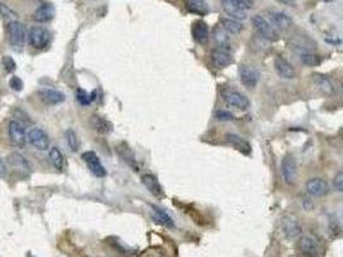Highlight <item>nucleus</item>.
Wrapping results in <instances>:
<instances>
[{
    "instance_id": "f257e3e1",
    "label": "nucleus",
    "mask_w": 343,
    "mask_h": 257,
    "mask_svg": "<svg viewBox=\"0 0 343 257\" xmlns=\"http://www.w3.org/2000/svg\"><path fill=\"white\" fill-rule=\"evenodd\" d=\"M222 9L230 18L244 21L248 17V9L254 6V0H221Z\"/></svg>"
},
{
    "instance_id": "f03ea898",
    "label": "nucleus",
    "mask_w": 343,
    "mask_h": 257,
    "mask_svg": "<svg viewBox=\"0 0 343 257\" xmlns=\"http://www.w3.org/2000/svg\"><path fill=\"white\" fill-rule=\"evenodd\" d=\"M8 31L9 44L16 52L24 50V42H26V27L24 24L18 21H10L6 26Z\"/></svg>"
},
{
    "instance_id": "7ed1b4c3",
    "label": "nucleus",
    "mask_w": 343,
    "mask_h": 257,
    "mask_svg": "<svg viewBox=\"0 0 343 257\" xmlns=\"http://www.w3.org/2000/svg\"><path fill=\"white\" fill-rule=\"evenodd\" d=\"M252 24H254V30L257 31V34H258L261 38H264V39L268 40V42H275V40L279 39L276 30H275L274 27L272 26V24H270L265 17H262V16H254V17H252Z\"/></svg>"
},
{
    "instance_id": "20e7f679",
    "label": "nucleus",
    "mask_w": 343,
    "mask_h": 257,
    "mask_svg": "<svg viewBox=\"0 0 343 257\" xmlns=\"http://www.w3.org/2000/svg\"><path fill=\"white\" fill-rule=\"evenodd\" d=\"M282 179L286 184L292 186L297 179V162L292 154H286L282 161Z\"/></svg>"
},
{
    "instance_id": "39448f33",
    "label": "nucleus",
    "mask_w": 343,
    "mask_h": 257,
    "mask_svg": "<svg viewBox=\"0 0 343 257\" xmlns=\"http://www.w3.org/2000/svg\"><path fill=\"white\" fill-rule=\"evenodd\" d=\"M28 42L32 48L44 49L50 42V34L44 27H32L28 31Z\"/></svg>"
},
{
    "instance_id": "423d86ee",
    "label": "nucleus",
    "mask_w": 343,
    "mask_h": 257,
    "mask_svg": "<svg viewBox=\"0 0 343 257\" xmlns=\"http://www.w3.org/2000/svg\"><path fill=\"white\" fill-rule=\"evenodd\" d=\"M26 139L31 146H35L36 150H49V146H50V140H49L46 132L39 128H30L26 134Z\"/></svg>"
},
{
    "instance_id": "0eeeda50",
    "label": "nucleus",
    "mask_w": 343,
    "mask_h": 257,
    "mask_svg": "<svg viewBox=\"0 0 343 257\" xmlns=\"http://www.w3.org/2000/svg\"><path fill=\"white\" fill-rule=\"evenodd\" d=\"M81 158H82V161H84L85 164H88V168H89L90 172H92L94 176L103 178V176H106V175H107V171H106L104 166L102 164L100 160H99V157L96 156V152H92V150H89V152L82 153Z\"/></svg>"
},
{
    "instance_id": "6e6552de",
    "label": "nucleus",
    "mask_w": 343,
    "mask_h": 257,
    "mask_svg": "<svg viewBox=\"0 0 343 257\" xmlns=\"http://www.w3.org/2000/svg\"><path fill=\"white\" fill-rule=\"evenodd\" d=\"M239 78L246 88H254L258 84L260 72L251 64H240L239 66Z\"/></svg>"
},
{
    "instance_id": "1a4fd4ad",
    "label": "nucleus",
    "mask_w": 343,
    "mask_h": 257,
    "mask_svg": "<svg viewBox=\"0 0 343 257\" xmlns=\"http://www.w3.org/2000/svg\"><path fill=\"white\" fill-rule=\"evenodd\" d=\"M8 134L13 146L21 148V146H24L26 144V132H24V126L20 122H17V121H10L9 122Z\"/></svg>"
},
{
    "instance_id": "9d476101",
    "label": "nucleus",
    "mask_w": 343,
    "mask_h": 257,
    "mask_svg": "<svg viewBox=\"0 0 343 257\" xmlns=\"http://www.w3.org/2000/svg\"><path fill=\"white\" fill-rule=\"evenodd\" d=\"M306 190L312 197H322V196L328 194L329 186L322 178H311L306 182Z\"/></svg>"
},
{
    "instance_id": "9b49d317",
    "label": "nucleus",
    "mask_w": 343,
    "mask_h": 257,
    "mask_svg": "<svg viewBox=\"0 0 343 257\" xmlns=\"http://www.w3.org/2000/svg\"><path fill=\"white\" fill-rule=\"evenodd\" d=\"M224 100L228 106L238 110H247L250 107V100L244 94L239 93V92H225L224 93Z\"/></svg>"
},
{
    "instance_id": "f8f14e48",
    "label": "nucleus",
    "mask_w": 343,
    "mask_h": 257,
    "mask_svg": "<svg viewBox=\"0 0 343 257\" xmlns=\"http://www.w3.org/2000/svg\"><path fill=\"white\" fill-rule=\"evenodd\" d=\"M268 20L270 24L274 28H279V30H288L293 24L292 18L286 13L280 12V10H272L268 13Z\"/></svg>"
},
{
    "instance_id": "ddd939ff",
    "label": "nucleus",
    "mask_w": 343,
    "mask_h": 257,
    "mask_svg": "<svg viewBox=\"0 0 343 257\" xmlns=\"http://www.w3.org/2000/svg\"><path fill=\"white\" fill-rule=\"evenodd\" d=\"M39 98L42 102H44L45 104L49 106H56L60 104V103L64 102V94L60 93V90L56 89H49V88H45V89L39 90Z\"/></svg>"
},
{
    "instance_id": "4468645a",
    "label": "nucleus",
    "mask_w": 343,
    "mask_h": 257,
    "mask_svg": "<svg viewBox=\"0 0 343 257\" xmlns=\"http://www.w3.org/2000/svg\"><path fill=\"white\" fill-rule=\"evenodd\" d=\"M274 64H275V70H276L278 75L280 76V78H286V80L294 78V76H296L294 67H293L292 64L286 60V58L278 56V57L275 58Z\"/></svg>"
},
{
    "instance_id": "2eb2a0df",
    "label": "nucleus",
    "mask_w": 343,
    "mask_h": 257,
    "mask_svg": "<svg viewBox=\"0 0 343 257\" xmlns=\"http://www.w3.org/2000/svg\"><path fill=\"white\" fill-rule=\"evenodd\" d=\"M211 60L212 64L216 67V68H225V67L230 66L233 63V57L228 53L224 49H216L211 53Z\"/></svg>"
},
{
    "instance_id": "dca6fc26",
    "label": "nucleus",
    "mask_w": 343,
    "mask_h": 257,
    "mask_svg": "<svg viewBox=\"0 0 343 257\" xmlns=\"http://www.w3.org/2000/svg\"><path fill=\"white\" fill-rule=\"evenodd\" d=\"M8 162L18 172L24 174V175L30 172V164H28L27 160L24 158V156H22L21 153H10L8 157Z\"/></svg>"
},
{
    "instance_id": "f3484780",
    "label": "nucleus",
    "mask_w": 343,
    "mask_h": 257,
    "mask_svg": "<svg viewBox=\"0 0 343 257\" xmlns=\"http://www.w3.org/2000/svg\"><path fill=\"white\" fill-rule=\"evenodd\" d=\"M54 14H56V9H54L53 4L45 3L36 9L35 13H34V20L36 22H40V24H45V22L52 21Z\"/></svg>"
},
{
    "instance_id": "a211bd4d",
    "label": "nucleus",
    "mask_w": 343,
    "mask_h": 257,
    "mask_svg": "<svg viewBox=\"0 0 343 257\" xmlns=\"http://www.w3.org/2000/svg\"><path fill=\"white\" fill-rule=\"evenodd\" d=\"M142 182L144 184L148 190H150V194H153L154 197H162L164 196V189H162L161 184L158 182L157 178L152 174H146L142 176Z\"/></svg>"
},
{
    "instance_id": "6ab92c4d",
    "label": "nucleus",
    "mask_w": 343,
    "mask_h": 257,
    "mask_svg": "<svg viewBox=\"0 0 343 257\" xmlns=\"http://www.w3.org/2000/svg\"><path fill=\"white\" fill-rule=\"evenodd\" d=\"M89 124L92 130H96V132H100V134H110V132H112V128H114V126H112V124L110 121L98 116V114H92L90 117Z\"/></svg>"
},
{
    "instance_id": "aec40b11",
    "label": "nucleus",
    "mask_w": 343,
    "mask_h": 257,
    "mask_svg": "<svg viewBox=\"0 0 343 257\" xmlns=\"http://www.w3.org/2000/svg\"><path fill=\"white\" fill-rule=\"evenodd\" d=\"M300 248L304 254H310V256H318L319 254V243L311 236H304L300 242Z\"/></svg>"
},
{
    "instance_id": "412c9836",
    "label": "nucleus",
    "mask_w": 343,
    "mask_h": 257,
    "mask_svg": "<svg viewBox=\"0 0 343 257\" xmlns=\"http://www.w3.org/2000/svg\"><path fill=\"white\" fill-rule=\"evenodd\" d=\"M192 34H193L194 40L200 44H204V42L208 40L210 31L208 26H207L206 22L203 21H197L194 22L193 28H192Z\"/></svg>"
},
{
    "instance_id": "4be33fe9",
    "label": "nucleus",
    "mask_w": 343,
    "mask_h": 257,
    "mask_svg": "<svg viewBox=\"0 0 343 257\" xmlns=\"http://www.w3.org/2000/svg\"><path fill=\"white\" fill-rule=\"evenodd\" d=\"M282 225H283L284 234H286L290 240H294V238H297V236L301 234V228H300L298 222H294L293 218H286L283 220V222H282Z\"/></svg>"
},
{
    "instance_id": "5701e85b",
    "label": "nucleus",
    "mask_w": 343,
    "mask_h": 257,
    "mask_svg": "<svg viewBox=\"0 0 343 257\" xmlns=\"http://www.w3.org/2000/svg\"><path fill=\"white\" fill-rule=\"evenodd\" d=\"M117 152H118L120 157L126 162V164L130 166V168H134L135 171H138V166H136V160H135L134 153L132 152V150L128 148V146H126L125 143L120 144L117 146Z\"/></svg>"
},
{
    "instance_id": "b1692460",
    "label": "nucleus",
    "mask_w": 343,
    "mask_h": 257,
    "mask_svg": "<svg viewBox=\"0 0 343 257\" xmlns=\"http://www.w3.org/2000/svg\"><path fill=\"white\" fill-rule=\"evenodd\" d=\"M150 216H152V218L156 222H157V224L164 225V226H168V228L174 226L172 218H171L168 214L164 212V211L157 208V207L150 206Z\"/></svg>"
},
{
    "instance_id": "393cba45",
    "label": "nucleus",
    "mask_w": 343,
    "mask_h": 257,
    "mask_svg": "<svg viewBox=\"0 0 343 257\" xmlns=\"http://www.w3.org/2000/svg\"><path fill=\"white\" fill-rule=\"evenodd\" d=\"M185 6L190 13L196 14L204 16L208 13V6H207L206 0H186Z\"/></svg>"
},
{
    "instance_id": "a878e982",
    "label": "nucleus",
    "mask_w": 343,
    "mask_h": 257,
    "mask_svg": "<svg viewBox=\"0 0 343 257\" xmlns=\"http://www.w3.org/2000/svg\"><path fill=\"white\" fill-rule=\"evenodd\" d=\"M315 84H316V86L319 88V90L322 94H326V96H333V94H334L333 82H332L330 78H326V76H315Z\"/></svg>"
},
{
    "instance_id": "bb28decb",
    "label": "nucleus",
    "mask_w": 343,
    "mask_h": 257,
    "mask_svg": "<svg viewBox=\"0 0 343 257\" xmlns=\"http://www.w3.org/2000/svg\"><path fill=\"white\" fill-rule=\"evenodd\" d=\"M49 158H50V162L58 171L64 170V166H66L64 157H63L62 152L58 150L57 146H52L49 150Z\"/></svg>"
},
{
    "instance_id": "cd10ccee",
    "label": "nucleus",
    "mask_w": 343,
    "mask_h": 257,
    "mask_svg": "<svg viewBox=\"0 0 343 257\" xmlns=\"http://www.w3.org/2000/svg\"><path fill=\"white\" fill-rule=\"evenodd\" d=\"M214 40L221 49L229 46V34L224 30V27L221 24H218L214 28Z\"/></svg>"
},
{
    "instance_id": "c85d7f7f",
    "label": "nucleus",
    "mask_w": 343,
    "mask_h": 257,
    "mask_svg": "<svg viewBox=\"0 0 343 257\" xmlns=\"http://www.w3.org/2000/svg\"><path fill=\"white\" fill-rule=\"evenodd\" d=\"M226 140L229 142L232 146H234L238 150H240V152L246 153V154H248V153L251 152V146L248 144V142H246L243 138L238 136V135H234V134H230L226 136Z\"/></svg>"
},
{
    "instance_id": "c756f323",
    "label": "nucleus",
    "mask_w": 343,
    "mask_h": 257,
    "mask_svg": "<svg viewBox=\"0 0 343 257\" xmlns=\"http://www.w3.org/2000/svg\"><path fill=\"white\" fill-rule=\"evenodd\" d=\"M221 26L224 27V30L228 34H233V35H236V34L243 31V24L239 21H236V20H233V18L232 20H222Z\"/></svg>"
},
{
    "instance_id": "7c9ffc66",
    "label": "nucleus",
    "mask_w": 343,
    "mask_h": 257,
    "mask_svg": "<svg viewBox=\"0 0 343 257\" xmlns=\"http://www.w3.org/2000/svg\"><path fill=\"white\" fill-rule=\"evenodd\" d=\"M300 60H301V62L304 63V64L310 67L319 66L320 63H322V60H320L319 56L312 53H308V52H304V53L300 54Z\"/></svg>"
},
{
    "instance_id": "2f4dec72",
    "label": "nucleus",
    "mask_w": 343,
    "mask_h": 257,
    "mask_svg": "<svg viewBox=\"0 0 343 257\" xmlns=\"http://www.w3.org/2000/svg\"><path fill=\"white\" fill-rule=\"evenodd\" d=\"M66 140L67 144H68V148L72 150V152H78V139L76 132L72 130V128H68L66 132Z\"/></svg>"
},
{
    "instance_id": "473e14b6",
    "label": "nucleus",
    "mask_w": 343,
    "mask_h": 257,
    "mask_svg": "<svg viewBox=\"0 0 343 257\" xmlns=\"http://www.w3.org/2000/svg\"><path fill=\"white\" fill-rule=\"evenodd\" d=\"M76 99H78V102L80 103L81 106H89L90 103H92L90 96L82 89H78V92H76Z\"/></svg>"
},
{
    "instance_id": "72a5a7b5",
    "label": "nucleus",
    "mask_w": 343,
    "mask_h": 257,
    "mask_svg": "<svg viewBox=\"0 0 343 257\" xmlns=\"http://www.w3.org/2000/svg\"><path fill=\"white\" fill-rule=\"evenodd\" d=\"M333 186H334V189L337 192H343V172L342 171H340V172L334 176V179H333Z\"/></svg>"
},
{
    "instance_id": "f704fd0d",
    "label": "nucleus",
    "mask_w": 343,
    "mask_h": 257,
    "mask_svg": "<svg viewBox=\"0 0 343 257\" xmlns=\"http://www.w3.org/2000/svg\"><path fill=\"white\" fill-rule=\"evenodd\" d=\"M3 66L6 67V70L8 72H13L16 70V67H17V64H16L13 58H10L9 56H6V57H3Z\"/></svg>"
},
{
    "instance_id": "c9c22d12",
    "label": "nucleus",
    "mask_w": 343,
    "mask_h": 257,
    "mask_svg": "<svg viewBox=\"0 0 343 257\" xmlns=\"http://www.w3.org/2000/svg\"><path fill=\"white\" fill-rule=\"evenodd\" d=\"M216 117H218V120H220V121L234 120V114H230L229 111H225V110H220V111L216 112Z\"/></svg>"
},
{
    "instance_id": "e433bc0d",
    "label": "nucleus",
    "mask_w": 343,
    "mask_h": 257,
    "mask_svg": "<svg viewBox=\"0 0 343 257\" xmlns=\"http://www.w3.org/2000/svg\"><path fill=\"white\" fill-rule=\"evenodd\" d=\"M9 85H10V88H12L13 90H16V92H20V90L24 89V82H22L21 78H17V76H13V78H10Z\"/></svg>"
},
{
    "instance_id": "4c0bfd02",
    "label": "nucleus",
    "mask_w": 343,
    "mask_h": 257,
    "mask_svg": "<svg viewBox=\"0 0 343 257\" xmlns=\"http://www.w3.org/2000/svg\"><path fill=\"white\" fill-rule=\"evenodd\" d=\"M0 13H2V14H3L4 17H6V18H16L17 17L16 12H13L10 8H8L6 4H0Z\"/></svg>"
},
{
    "instance_id": "58836bf2",
    "label": "nucleus",
    "mask_w": 343,
    "mask_h": 257,
    "mask_svg": "<svg viewBox=\"0 0 343 257\" xmlns=\"http://www.w3.org/2000/svg\"><path fill=\"white\" fill-rule=\"evenodd\" d=\"M6 164L3 162V160H0V178L6 176Z\"/></svg>"
},
{
    "instance_id": "ea45409f",
    "label": "nucleus",
    "mask_w": 343,
    "mask_h": 257,
    "mask_svg": "<svg viewBox=\"0 0 343 257\" xmlns=\"http://www.w3.org/2000/svg\"><path fill=\"white\" fill-rule=\"evenodd\" d=\"M279 3L284 4V6H294L296 0H278Z\"/></svg>"
}]
</instances>
